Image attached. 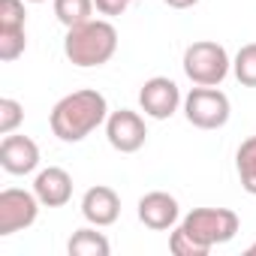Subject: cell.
<instances>
[{
  "label": "cell",
  "instance_id": "cell-1",
  "mask_svg": "<svg viewBox=\"0 0 256 256\" xmlns=\"http://www.w3.org/2000/svg\"><path fill=\"white\" fill-rule=\"evenodd\" d=\"M106 118H108L106 96L94 88H82V90H72L54 102L48 124H52V133L60 142L76 145V142H84L94 130L106 126Z\"/></svg>",
  "mask_w": 256,
  "mask_h": 256
},
{
  "label": "cell",
  "instance_id": "cell-2",
  "mask_svg": "<svg viewBox=\"0 0 256 256\" xmlns=\"http://www.w3.org/2000/svg\"><path fill=\"white\" fill-rule=\"evenodd\" d=\"M118 52V30L108 18H90L76 28H66L64 36V54L72 66L94 70L114 58Z\"/></svg>",
  "mask_w": 256,
  "mask_h": 256
},
{
  "label": "cell",
  "instance_id": "cell-3",
  "mask_svg": "<svg viewBox=\"0 0 256 256\" xmlns=\"http://www.w3.org/2000/svg\"><path fill=\"white\" fill-rule=\"evenodd\" d=\"M181 66H184V76H187L193 84L220 88L223 78L232 72V58H229V52H226L220 42H214V40H199V42H190V46L184 48Z\"/></svg>",
  "mask_w": 256,
  "mask_h": 256
},
{
  "label": "cell",
  "instance_id": "cell-4",
  "mask_svg": "<svg viewBox=\"0 0 256 256\" xmlns=\"http://www.w3.org/2000/svg\"><path fill=\"white\" fill-rule=\"evenodd\" d=\"M181 229L205 250H211L217 244L232 241L241 229V220L232 208H193L190 214L181 217Z\"/></svg>",
  "mask_w": 256,
  "mask_h": 256
},
{
  "label": "cell",
  "instance_id": "cell-5",
  "mask_svg": "<svg viewBox=\"0 0 256 256\" xmlns=\"http://www.w3.org/2000/svg\"><path fill=\"white\" fill-rule=\"evenodd\" d=\"M181 108H184L187 124L196 126V130H220V126L229 124V114H232L229 96L220 88H202V84H196L184 96Z\"/></svg>",
  "mask_w": 256,
  "mask_h": 256
},
{
  "label": "cell",
  "instance_id": "cell-6",
  "mask_svg": "<svg viewBox=\"0 0 256 256\" xmlns=\"http://www.w3.org/2000/svg\"><path fill=\"white\" fill-rule=\"evenodd\" d=\"M42 202L36 199L34 190L22 187H6L0 190V238H10L22 229H30L40 217Z\"/></svg>",
  "mask_w": 256,
  "mask_h": 256
},
{
  "label": "cell",
  "instance_id": "cell-7",
  "mask_svg": "<svg viewBox=\"0 0 256 256\" xmlns=\"http://www.w3.org/2000/svg\"><path fill=\"white\" fill-rule=\"evenodd\" d=\"M106 139L120 154H136V151H142L145 142H148L145 118L139 112H133V108L108 112V118H106Z\"/></svg>",
  "mask_w": 256,
  "mask_h": 256
},
{
  "label": "cell",
  "instance_id": "cell-8",
  "mask_svg": "<svg viewBox=\"0 0 256 256\" xmlns=\"http://www.w3.org/2000/svg\"><path fill=\"white\" fill-rule=\"evenodd\" d=\"M184 106V96H181V88L166 78V76H154L142 84L139 90V108L154 118V120H169L178 108Z\"/></svg>",
  "mask_w": 256,
  "mask_h": 256
},
{
  "label": "cell",
  "instance_id": "cell-9",
  "mask_svg": "<svg viewBox=\"0 0 256 256\" xmlns=\"http://www.w3.org/2000/svg\"><path fill=\"white\" fill-rule=\"evenodd\" d=\"M139 220L154 229V232H166V229H175L181 223V205L172 193L166 190H151L139 199V208H136Z\"/></svg>",
  "mask_w": 256,
  "mask_h": 256
},
{
  "label": "cell",
  "instance_id": "cell-10",
  "mask_svg": "<svg viewBox=\"0 0 256 256\" xmlns=\"http://www.w3.org/2000/svg\"><path fill=\"white\" fill-rule=\"evenodd\" d=\"M0 166L10 175H30L40 169V145L30 136L10 133L0 142Z\"/></svg>",
  "mask_w": 256,
  "mask_h": 256
},
{
  "label": "cell",
  "instance_id": "cell-11",
  "mask_svg": "<svg viewBox=\"0 0 256 256\" xmlns=\"http://www.w3.org/2000/svg\"><path fill=\"white\" fill-rule=\"evenodd\" d=\"M82 217L90 226H96V229H106V226L118 223V217H120V196L112 187H106V184H96V187L84 190V196H82Z\"/></svg>",
  "mask_w": 256,
  "mask_h": 256
},
{
  "label": "cell",
  "instance_id": "cell-12",
  "mask_svg": "<svg viewBox=\"0 0 256 256\" xmlns=\"http://www.w3.org/2000/svg\"><path fill=\"white\" fill-rule=\"evenodd\" d=\"M34 193L42 202V208H64L72 199V175L60 166L40 169L34 178Z\"/></svg>",
  "mask_w": 256,
  "mask_h": 256
},
{
  "label": "cell",
  "instance_id": "cell-13",
  "mask_svg": "<svg viewBox=\"0 0 256 256\" xmlns=\"http://www.w3.org/2000/svg\"><path fill=\"white\" fill-rule=\"evenodd\" d=\"M66 250H70V256H108L112 244L102 232H96V226H82L66 241Z\"/></svg>",
  "mask_w": 256,
  "mask_h": 256
},
{
  "label": "cell",
  "instance_id": "cell-14",
  "mask_svg": "<svg viewBox=\"0 0 256 256\" xmlns=\"http://www.w3.org/2000/svg\"><path fill=\"white\" fill-rule=\"evenodd\" d=\"M235 172L244 187V193L256 196V136L244 139L235 151Z\"/></svg>",
  "mask_w": 256,
  "mask_h": 256
},
{
  "label": "cell",
  "instance_id": "cell-15",
  "mask_svg": "<svg viewBox=\"0 0 256 256\" xmlns=\"http://www.w3.org/2000/svg\"><path fill=\"white\" fill-rule=\"evenodd\" d=\"M94 0H54V16L64 28H76L94 18Z\"/></svg>",
  "mask_w": 256,
  "mask_h": 256
},
{
  "label": "cell",
  "instance_id": "cell-16",
  "mask_svg": "<svg viewBox=\"0 0 256 256\" xmlns=\"http://www.w3.org/2000/svg\"><path fill=\"white\" fill-rule=\"evenodd\" d=\"M232 76L244 88H256V42H247L232 58Z\"/></svg>",
  "mask_w": 256,
  "mask_h": 256
},
{
  "label": "cell",
  "instance_id": "cell-17",
  "mask_svg": "<svg viewBox=\"0 0 256 256\" xmlns=\"http://www.w3.org/2000/svg\"><path fill=\"white\" fill-rule=\"evenodd\" d=\"M22 124H24V106L12 96H4L0 100V136L16 133Z\"/></svg>",
  "mask_w": 256,
  "mask_h": 256
},
{
  "label": "cell",
  "instance_id": "cell-18",
  "mask_svg": "<svg viewBox=\"0 0 256 256\" xmlns=\"http://www.w3.org/2000/svg\"><path fill=\"white\" fill-rule=\"evenodd\" d=\"M28 10L24 0H0V30H24Z\"/></svg>",
  "mask_w": 256,
  "mask_h": 256
},
{
  "label": "cell",
  "instance_id": "cell-19",
  "mask_svg": "<svg viewBox=\"0 0 256 256\" xmlns=\"http://www.w3.org/2000/svg\"><path fill=\"white\" fill-rule=\"evenodd\" d=\"M28 48V34L24 30H0V60L12 64L16 58H22Z\"/></svg>",
  "mask_w": 256,
  "mask_h": 256
},
{
  "label": "cell",
  "instance_id": "cell-20",
  "mask_svg": "<svg viewBox=\"0 0 256 256\" xmlns=\"http://www.w3.org/2000/svg\"><path fill=\"white\" fill-rule=\"evenodd\" d=\"M169 250L175 253V256H208L211 250H205L199 241H193L184 229H181V223L172 229V235H169Z\"/></svg>",
  "mask_w": 256,
  "mask_h": 256
},
{
  "label": "cell",
  "instance_id": "cell-21",
  "mask_svg": "<svg viewBox=\"0 0 256 256\" xmlns=\"http://www.w3.org/2000/svg\"><path fill=\"white\" fill-rule=\"evenodd\" d=\"M130 4H133V0H94L96 12H100V16H108V18L124 16L126 10H130Z\"/></svg>",
  "mask_w": 256,
  "mask_h": 256
},
{
  "label": "cell",
  "instance_id": "cell-22",
  "mask_svg": "<svg viewBox=\"0 0 256 256\" xmlns=\"http://www.w3.org/2000/svg\"><path fill=\"white\" fill-rule=\"evenodd\" d=\"M166 6H172V10H190V6H196L199 0H163Z\"/></svg>",
  "mask_w": 256,
  "mask_h": 256
},
{
  "label": "cell",
  "instance_id": "cell-23",
  "mask_svg": "<svg viewBox=\"0 0 256 256\" xmlns=\"http://www.w3.org/2000/svg\"><path fill=\"white\" fill-rule=\"evenodd\" d=\"M247 256H256V241H253V244L247 247Z\"/></svg>",
  "mask_w": 256,
  "mask_h": 256
},
{
  "label": "cell",
  "instance_id": "cell-24",
  "mask_svg": "<svg viewBox=\"0 0 256 256\" xmlns=\"http://www.w3.org/2000/svg\"><path fill=\"white\" fill-rule=\"evenodd\" d=\"M28 4H46V0H28Z\"/></svg>",
  "mask_w": 256,
  "mask_h": 256
}]
</instances>
